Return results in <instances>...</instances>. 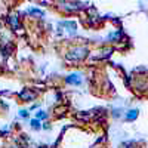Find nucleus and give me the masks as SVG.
I'll return each mask as SVG.
<instances>
[{
	"instance_id": "obj_1",
	"label": "nucleus",
	"mask_w": 148,
	"mask_h": 148,
	"mask_svg": "<svg viewBox=\"0 0 148 148\" xmlns=\"http://www.w3.org/2000/svg\"><path fill=\"white\" fill-rule=\"evenodd\" d=\"M86 53H88V51L83 47H76V49H73V51L67 55L68 59H73V61H76V59H82L86 56Z\"/></svg>"
},
{
	"instance_id": "obj_4",
	"label": "nucleus",
	"mask_w": 148,
	"mask_h": 148,
	"mask_svg": "<svg viewBox=\"0 0 148 148\" xmlns=\"http://www.w3.org/2000/svg\"><path fill=\"white\" fill-rule=\"evenodd\" d=\"M47 117V114L45 113V111H39V113H36V119L37 120H43V119H46Z\"/></svg>"
},
{
	"instance_id": "obj_6",
	"label": "nucleus",
	"mask_w": 148,
	"mask_h": 148,
	"mask_svg": "<svg viewBox=\"0 0 148 148\" xmlns=\"http://www.w3.org/2000/svg\"><path fill=\"white\" fill-rule=\"evenodd\" d=\"M10 24H12V25H14L15 28H18V21H16V16H10Z\"/></svg>"
},
{
	"instance_id": "obj_7",
	"label": "nucleus",
	"mask_w": 148,
	"mask_h": 148,
	"mask_svg": "<svg viewBox=\"0 0 148 148\" xmlns=\"http://www.w3.org/2000/svg\"><path fill=\"white\" fill-rule=\"evenodd\" d=\"M21 96L25 98V99H33V98H34V93H25V92H24V93H21Z\"/></svg>"
},
{
	"instance_id": "obj_2",
	"label": "nucleus",
	"mask_w": 148,
	"mask_h": 148,
	"mask_svg": "<svg viewBox=\"0 0 148 148\" xmlns=\"http://www.w3.org/2000/svg\"><path fill=\"white\" fill-rule=\"evenodd\" d=\"M67 83H70V84H80V83H82L80 74H79V73H73V74H70V76L67 77Z\"/></svg>"
},
{
	"instance_id": "obj_3",
	"label": "nucleus",
	"mask_w": 148,
	"mask_h": 148,
	"mask_svg": "<svg viewBox=\"0 0 148 148\" xmlns=\"http://www.w3.org/2000/svg\"><path fill=\"white\" fill-rule=\"evenodd\" d=\"M138 113H139L138 110H130V111H127V114H126V120H129V121L135 120V119L138 117Z\"/></svg>"
},
{
	"instance_id": "obj_5",
	"label": "nucleus",
	"mask_w": 148,
	"mask_h": 148,
	"mask_svg": "<svg viewBox=\"0 0 148 148\" xmlns=\"http://www.w3.org/2000/svg\"><path fill=\"white\" fill-rule=\"evenodd\" d=\"M30 125H31V127H33V129H39V127H40V120L34 119V120H31Z\"/></svg>"
},
{
	"instance_id": "obj_8",
	"label": "nucleus",
	"mask_w": 148,
	"mask_h": 148,
	"mask_svg": "<svg viewBox=\"0 0 148 148\" xmlns=\"http://www.w3.org/2000/svg\"><path fill=\"white\" fill-rule=\"evenodd\" d=\"M19 116H21V117H28V111H27V110H21V111H19Z\"/></svg>"
}]
</instances>
